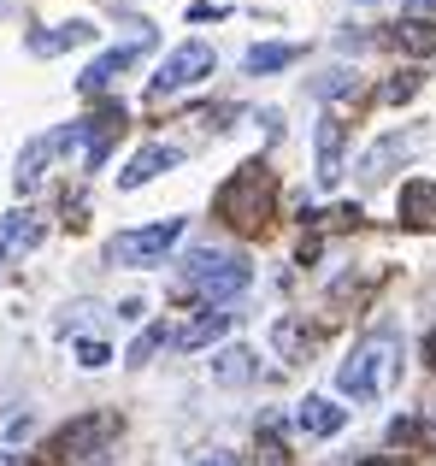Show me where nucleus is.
Returning a JSON list of instances; mask_svg holds the SVG:
<instances>
[{
	"label": "nucleus",
	"instance_id": "1",
	"mask_svg": "<svg viewBox=\"0 0 436 466\" xmlns=\"http://www.w3.org/2000/svg\"><path fill=\"white\" fill-rule=\"evenodd\" d=\"M213 213L224 218L230 230H248V237H260V230L277 218V171L265 166V159L236 166V177H230L224 189L213 195Z\"/></svg>",
	"mask_w": 436,
	"mask_h": 466
},
{
	"label": "nucleus",
	"instance_id": "2",
	"mask_svg": "<svg viewBox=\"0 0 436 466\" xmlns=\"http://www.w3.org/2000/svg\"><path fill=\"white\" fill-rule=\"evenodd\" d=\"M395 354H401V349H395L390 330L354 342V354L336 366V390H342V396H354V401H378L383 390L395 384Z\"/></svg>",
	"mask_w": 436,
	"mask_h": 466
},
{
	"label": "nucleus",
	"instance_id": "3",
	"mask_svg": "<svg viewBox=\"0 0 436 466\" xmlns=\"http://www.w3.org/2000/svg\"><path fill=\"white\" fill-rule=\"evenodd\" d=\"M253 278V266L242 260V254H224V248H195L183 260V289L201 301H213V308H224L230 296H242Z\"/></svg>",
	"mask_w": 436,
	"mask_h": 466
},
{
	"label": "nucleus",
	"instance_id": "4",
	"mask_svg": "<svg viewBox=\"0 0 436 466\" xmlns=\"http://www.w3.org/2000/svg\"><path fill=\"white\" fill-rule=\"evenodd\" d=\"M177 242H183V218H154V225H142V230H118V237H106L101 260L118 266V272H136V266H160Z\"/></svg>",
	"mask_w": 436,
	"mask_h": 466
},
{
	"label": "nucleus",
	"instance_id": "5",
	"mask_svg": "<svg viewBox=\"0 0 436 466\" xmlns=\"http://www.w3.org/2000/svg\"><path fill=\"white\" fill-rule=\"evenodd\" d=\"M213 66H218L213 42H183V47H177V54L148 77V95H154V101H172V95H183V89H195V83H207Z\"/></svg>",
	"mask_w": 436,
	"mask_h": 466
},
{
	"label": "nucleus",
	"instance_id": "6",
	"mask_svg": "<svg viewBox=\"0 0 436 466\" xmlns=\"http://www.w3.org/2000/svg\"><path fill=\"white\" fill-rule=\"evenodd\" d=\"M425 142H431V137H425L419 125H413V130H390V137H378L366 154H360V177H366V183H383L395 166H407V159L425 148Z\"/></svg>",
	"mask_w": 436,
	"mask_h": 466
},
{
	"label": "nucleus",
	"instance_id": "7",
	"mask_svg": "<svg viewBox=\"0 0 436 466\" xmlns=\"http://www.w3.org/2000/svg\"><path fill=\"white\" fill-rule=\"evenodd\" d=\"M154 42H160V35H154V24H142V35H136V42H124V47H106L101 59H89V71H83V77H77V89H83V95H101L106 83L118 77V71L142 66V54H148Z\"/></svg>",
	"mask_w": 436,
	"mask_h": 466
},
{
	"label": "nucleus",
	"instance_id": "8",
	"mask_svg": "<svg viewBox=\"0 0 436 466\" xmlns=\"http://www.w3.org/2000/svg\"><path fill=\"white\" fill-rule=\"evenodd\" d=\"M106 437H113V420H94V413L65 420L54 437H47V461H77V455H89V449H101Z\"/></svg>",
	"mask_w": 436,
	"mask_h": 466
},
{
	"label": "nucleus",
	"instance_id": "9",
	"mask_svg": "<svg viewBox=\"0 0 436 466\" xmlns=\"http://www.w3.org/2000/svg\"><path fill=\"white\" fill-rule=\"evenodd\" d=\"M183 166V148H172V142H142L136 154L124 159V171H118V189H142V183L165 177V171Z\"/></svg>",
	"mask_w": 436,
	"mask_h": 466
},
{
	"label": "nucleus",
	"instance_id": "10",
	"mask_svg": "<svg viewBox=\"0 0 436 466\" xmlns=\"http://www.w3.org/2000/svg\"><path fill=\"white\" fill-rule=\"evenodd\" d=\"M42 237H47V218L24 213V207H18V213H6V218H0V266H12L18 254H30Z\"/></svg>",
	"mask_w": 436,
	"mask_h": 466
},
{
	"label": "nucleus",
	"instance_id": "11",
	"mask_svg": "<svg viewBox=\"0 0 436 466\" xmlns=\"http://www.w3.org/2000/svg\"><path fill=\"white\" fill-rule=\"evenodd\" d=\"M94 42V24L89 18H71V24H59V30H30V54L35 59H54V54H71V47H89Z\"/></svg>",
	"mask_w": 436,
	"mask_h": 466
},
{
	"label": "nucleus",
	"instance_id": "12",
	"mask_svg": "<svg viewBox=\"0 0 436 466\" xmlns=\"http://www.w3.org/2000/svg\"><path fill=\"white\" fill-rule=\"evenodd\" d=\"M401 225L407 230H436V183L431 177L401 183Z\"/></svg>",
	"mask_w": 436,
	"mask_h": 466
},
{
	"label": "nucleus",
	"instance_id": "13",
	"mask_svg": "<svg viewBox=\"0 0 436 466\" xmlns=\"http://www.w3.org/2000/svg\"><path fill=\"white\" fill-rule=\"evenodd\" d=\"M213 378H218L224 390H248L253 378H260V354H253V349H242V342H236V349H218Z\"/></svg>",
	"mask_w": 436,
	"mask_h": 466
},
{
	"label": "nucleus",
	"instance_id": "14",
	"mask_svg": "<svg viewBox=\"0 0 436 466\" xmlns=\"http://www.w3.org/2000/svg\"><path fill=\"white\" fill-rule=\"evenodd\" d=\"M301 54H307L301 42H260V47H248V59H242V71H248V77H272V71L295 66Z\"/></svg>",
	"mask_w": 436,
	"mask_h": 466
},
{
	"label": "nucleus",
	"instance_id": "15",
	"mask_svg": "<svg viewBox=\"0 0 436 466\" xmlns=\"http://www.w3.org/2000/svg\"><path fill=\"white\" fill-rule=\"evenodd\" d=\"M348 425V408H336L331 396H307L301 401V431L307 437H336Z\"/></svg>",
	"mask_w": 436,
	"mask_h": 466
},
{
	"label": "nucleus",
	"instance_id": "16",
	"mask_svg": "<svg viewBox=\"0 0 436 466\" xmlns=\"http://www.w3.org/2000/svg\"><path fill=\"white\" fill-rule=\"evenodd\" d=\"M42 166H54V148H47V137H30V142H24V154H18V171H12L18 195L42 189Z\"/></svg>",
	"mask_w": 436,
	"mask_h": 466
},
{
	"label": "nucleus",
	"instance_id": "17",
	"mask_svg": "<svg viewBox=\"0 0 436 466\" xmlns=\"http://www.w3.org/2000/svg\"><path fill=\"white\" fill-rule=\"evenodd\" d=\"M224 330H230V313H224V308H213V313L189 319V325H177V330H172V342H177V349H207V342H213V337H224Z\"/></svg>",
	"mask_w": 436,
	"mask_h": 466
},
{
	"label": "nucleus",
	"instance_id": "18",
	"mask_svg": "<svg viewBox=\"0 0 436 466\" xmlns=\"http://www.w3.org/2000/svg\"><path fill=\"white\" fill-rule=\"evenodd\" d=\"M342 142H348V130L336 125V118H324L319 125V183L342 177Z\"/></svg>",
	"mask_w": 436,
	"mask_h": 466
},
{
	"label": "nucleus",
	"instance_id": "19",
	"mask_svg": "<svg viewBox=\"0 0 436 466\" xmlns=\"http://www.w3.org/2000/svg\"><path fill=\"white\" fill-rule=\"evenodd\" d=\"M390 42L407 47V54H436V24H431V18H401V24L390 30Z\"/></svg>",
	"mask_w": 436,
	"mask_h": 466
},
{
	"label": "nucleus",
	"instance_id": "20",
	"mask_svg": "<svg viewBox=\"0 0 436 466\" xmlns=\"http://www.w3.org/2000/svg\"><path fill=\"white\" fill-rule=\"evenodd\" d=\"M165 337H172V330H165V325H148V330H142L136 342H130V366H148V360H154V349H160Z\"/></svg>",
	"mask_w": 436,
	"mask_h": 466
},
{
	"label": "nucleus",
	"instance_id": "21",
	"mask_svg": "<svg viewBox=\"0 0 436 466\" xmlns=\"http://www.w3.org/2000/svg\"><path fill=\"white\" fill-rule=\"evenodd\" d=\"M272 342L283 349V360H295V354H301V342H307V337H301V325H283V319H277V325H272Z\"/></svg>",
	"mask_w": 436,
	"mask_h": 466
},
{
	"label": "nucleus",
	"instance_id": "22",
	"mask_svg": "<svg viewBox=\"0 0 436 466\" xmlns=\"http://www.w3.org/2000/svg\"><path fill=\"white\" fill-rule=\"evenodd\" d=\"M413 89H419V71H401V77H395L390 89H383V101H407Z\"/></svg>",
	"mask_w": 436,
	"mask_h": 466
},
{
	"label": "nucleus",
	"instance_id": "23",
	"mask_svg": "<svg viewBox=\"0 0 436 466\" xmlns=\"http://www.w3.org/2000/svg\"><path fill=\"white\" fill-rule=\"evenodd\" d=\"M183 466H242V455H224V449H207V455L183 461Z\"/></svg>",
	"mask_w": 436,
	"mask_h": 466
},
{
	"label": "nucleus",
	"instance_id": "24",
	"mask_svg": "<svg viewBox=\"0 0 436 466\" xmlns=\"http://www.w3.org/2000/svg\"><path fill=\"white\" fill-rule=\"evenodd\" d=\"M77 360L83 366H106V342H77Z\"/></svg>",
	"mask_w": 436,
	"mask_h": 466
},
{
	"label": "nucleus",
	"instance_id": "25",
	"mask_svg": "<svg viewBox=\"0 0 436 466\" xmlns=\"http://www.w3.org/2000/svg\"><path fill=\"white\" fill-rule=\"evenodd\" d=\"M413 437H419V420H395L390 425V443H413Z\"/></svg>",
	"mask_w": 436,
	"mask_h": 466
},
{
	"label": "nucleus",
	"instance_id": "26",
	"mask_svg": "<svg viewBox=\"0 0 436 466\" xmlns=\"http://www.w3.org/2000/svg\"><path fill=\"white\" fill-rule=\"evenodd\" d=\"M331 225H336V230H354V225H360V207H336Z\"/></svg>",
	"mask_w": 436,
	"mask_h": 466
},
{
	"label": "nucleus",
	"instance_id": "27",
	"mask_svg": "<svg viewBox=\"0 0 436 466\" xmlns=\"http://www.w3.org/2000/svg\"><path fill=\"white\" fill-rule=\"evenodd\" d=\"M360 466H413V455H372V461H360Z\"/></svg>",
	"mask_w": 436,
	"mask_h": 466
},
{
	"label": "nucleus",
	"instance_id": "28",
	"mask_svg": "<svg viewBox=\"0 0 436 466\" xmlns=\"http://www.w3.org/2000/svg\"><path fill=\"white\" fill-rule=\"evenodd\" d=\"M189 18H195V24H213V18H224V6H189Z\"/></svg>",
	"mask_w": 436,
	"mask_h": 466
},
{
	"label": "nucleus",
	"instance_id": "29",
	"mask_svg": "<svg viewBox=\"0 0 436 466\" xmlns=\"http://www.w3.org/2000/svg\"><path fill=\"white\" fill-rule=\"evenodd\" d=\"M425 366H431V372H436V330H431V337H425Z\"/></svg>",
	"mask_w": 436,
	"mask_h": 466
},
{
	"label": "nucleus",
	"instance_id": "30",
	"mask_svg": "<svg viewBox=\"0 0 436 466\" xmlns=\"http://www.w3.org/2000/svg\"><path fill=\"white\" fill-rule=\"evenodd\" d=\"M24 466H47V461H24Z\"/></svg>",
	"mask_w": 436,
	"mask_h": 466
}]
</instances>
